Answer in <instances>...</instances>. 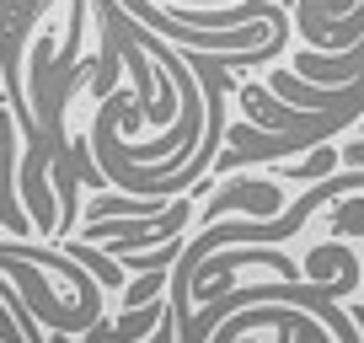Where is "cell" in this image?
I'll return each mask as SVG.
<instances>
[{
	"mask_svg": "<svg viewBox=\"0 0 364 343\" xmlns=\"http://www.w3.org/2000/svg\"><path fill=\"white\" fill-rule=\"evenodd\" d=\"M268 86L284 97V102L306 107V113H332V107L359 102V97H364V80H359V92H348V86H338V92H316V86H306V75H295V70H273Z\"/></svg>",
	"mask_w": 364,
	"mask_h": 343,
	"instance_id": "cell-1",
	"label": "cell"
},
{
	"mask_svg": "<svg viewBox=\"0 0 364 343\" xmlns=\"http://www.w3.org/2000/svg\"><path fill=\"white\" fill-rule=\"evenodd\" d=\"M236 92H241V102H247L252 124H268V129H300V124H306L300 107H279L273 97H262L257 86H236Z\"/></svg>",
	"mask_w": 364,
	"mask_h": 343,
	"instance_id": "cell-2",
	"label": "cell"
},
{
	"mask_svg": "<svg viewBox=\"0 0 364 343\" xmlns=\"http://www.w3.org/2000/svg\"><path fill=\"white\" fill-rule=\"evenodd\" d=\"M295 75H311V80H353V75H364V54H353V59L300 54V59H295Z\"/></svg>",
	"mask_w": 364,
	"mask_h": 343,
	"instance_id": "cell-3",
	"label": "cell"
}]
</instances>
